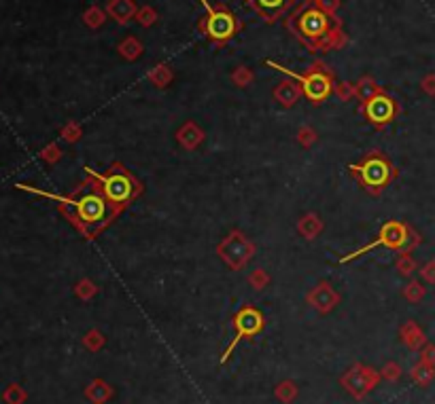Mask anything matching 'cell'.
<instances>
[{"label": "cell", "instance_id": "1", "mask_svg": "<svg viewBox=\"0 0 435 404\" xmlns=\"http://www.w3.org/2000/svg\"><path fill=\"white\" fill-rule=\"evenodd\" d=\"M19 189H26V191L36 193V195H43V197H49V199L58 201L60 208L70 216L72 224H75L87 239H93L115 220V216L122 214L107 199V195L100 189V182L96 180L89 171H87V180L83 185H79V189L75 193H70L68 197L36 191V189H30V187H23V185Z\"/></svg>", "mask_w": 435, "mask_h": 404}, {"label": "cell", "instance_id": "2", "mask_svg": "<svg viewBox=\"0 0 435 404\" xmlns=\"http://www.w3.org/2000/svg\"><path fill=\"white\" fill-rule=\"evenodd\" d=\"M285 26L295 34V38L304 47H308L310 54H319L327 51V36L335 28H342V21L335 15H329L319 9L314 5V0H306L304 7L287 17Z\"/></svg>", "mask_w": 435, "mask_h": 404}, {"label": "cell", "instance_id": "3", "mask_svg": "<svg viewBox=\"0 0 435 404\" xmlns=\"http://www.w3.org/2000/svg\"><path fill=\"white\" fill-rule=\"evenodd\" d=\"M419 243H421V235L412 229V226L405 224V222H399V220H389L380 226L378 237L374 241L361 246L359 250H353L350 254L340 259V263L355 261V259L368 254L370 250H376V248L395 250L397 254H410V252H412Z\"/></svg>", "mask_w": 435, "mask_h": 404}, {"label": "cell", "instance_id": "4", "mask_svg": "<svg viewBox=\"0 0 435 404\" xmlns=\"http://www.w3.org/2000/svg\"><path fill=\"white\" fill-rule=\"evenodd\" d=\"M270 68H276L278 72H282V74H287L289 79H293L298 85H300V89H302V95L308 99L310 104H314V106H319V104H323L325 99L333 93V87H335V83H333V72H331V68L327 66V64H321V62H314L310 68H306V72H302V74H298V72H293V70H289V68H285V66H280V64H276V62H265Z\"/></svg>", "mask_w": 435, "mask_h": 404}, {"label": "cell", "instance_id": "5", "mask_svg": "<svg viewBox=\"0 0 435 404\" xmlns=\"http://www.w3.org/2000/svg\"><path fill=\"white\" fill-rule=\"evenodd\" d=\"M85 169L100 182L102 193L107 195V199L119 212H124L132 204V201L142 193V185L134 178V176L122 163H113L107 174H98L91 167H85Z\"/></svg>", "mask_w": 435, "mask_h": 404}, {"label": "cell", "instance_id": "6", "mask_svg": "<svg viewBox=\"0 0 435 404\" xmlns=\"http://www.w3.org/2000/svg\"><path fill=\"white\" fill-rule=\"evenodd\" d=\"M348 169L355 176V180H359V185L370 195H380L397 176L395 165L386 159L380 150H370L364 159L359 163H353Z\"/></svg>", "mask_w": 435, "mask_h": 404}, {"label": "cell", "instance_id": "7", "mask_svg": "<svg viewBox=\"0 0 435 404\" xmlns=\"http://www.w3.org/2000/svg\"><path fill=\"white\" fill-rule=\"evenodd\" d=\"M200 5L206 11L204 17L200 19V30L214 45L223 47L227 40H232L240 30H243V21H240L225 5H210L208 0H200Z\"/></svg>", "mask_w": 435, "mask_h": 404}, {"label": "cell", "instance_id": "8", "mask_svg": "<svg viewBox=\"0 0 435 404\" xmlns=\"http://www.w3.org/2000/svg\"><path fill=\"white\" fill-rule=\"evenodd\" d=\"M216 254H219L234 271L243 269L247 261L255 254V243H251L240 231H232L219 246H216Z\"/></svg>", "mask_w": 435, "mask_h": 404}, {"label": "cell", "instance_id": "9", "mask_svg": "<svg viewBox=\"0 0 435 404\" xmlns=\"http://www.w3.org/2000/svg\"><path fill=\"white\" fill-rule=\"evenodd\" d=\"M399 112H401V106L397 104V99H393L386 91H380L378 95H374L370 99V102L361 104V115H364L378 130L393 123Z\"/></svg>", "mask_w": 435, "mask_h": 404}, {"label": "cell", "instance_id": "10", "mask_svg": "<svg viewBox=\"0 0 435 404\" xmlns=\"http://www.w3.org/2000/svg\"><path fill=\"white\" fill-rule=\"evenodd\" d=\"M234 328H236V337L230 343V347L223 353V362L230 358V353L234 351V347L247 339V337H255L257 333H261L263 328V316L255 309V307H243L236 316H234Z\"/></svg>", "mask_w": 435, "mask_h": 404}, {"label": "cell", "instance_id": "11", "mask_svg": "<svg viewBox=\"0 0 435 404\" xmlns=\"http://www.w3.org/2000/svg\"><path fill=\"white\" fill-rule=\"evenodd\" d=\"M298 0H245V5L251 7L265 23L278 21Z\"/></svg>", "mask_w": 435, "mask_h": 404}, {"label": "cell", "instance_id": "12", "mask_svg": "<svg viewBox=\"0 0 435 404\" xmlns=\"http://www.w3.org/2000/svg\"><path fill=\"white\" fill-rule=\"evenodd\" d=\"M308 302L314 309H319L321 313H327L337 305V302H340V294H335V290L331 288L329 282H321L308 294Z\"/></svg>", "mask_w": 435, "mask_h": 404}, {"label": "cell", "instance_id": "13", "mask_svg": "<svg viewBox=\"0 0 435 404\" xmlns=\"http://www.w3.org/2000/svg\"><path fill=\"white\" fill-rule=\"evenodd\" d=\"M109 17H113L119 26H128V23L136 17L138 9L134 5V0H111L107 7Z\"/></svg>", "mask_w": 435, "mask_h": 404}, {"label": "cell", "instance_id": "14", "mask_svg": "<svg viewBox=\"0 0 435 404\" xmlns=\"http://www.w3.org/2000/svg\"><path fill=\"white\" fill-rule=\"evenodd\" d=\"M274 97H276V102H280L285 108H291V106L298 104V99L302 97V89H300V85H298L293 79H289V77H287L282 83L276 85Z\"/></svg>", "mask_w": 435, "mask_h": 404}, {"label": "cell", "instance_id": "15", "mask_svg": "<svg viewBox=\"0 0 435 404\" xmlns=\"http://www.w3.org/2000/svg\"><path fill=\"white\" fill-rule=\"evenodd\" d=\"M346 379H353V383L348 381L346 385L350 388V392H353L355 396H364V394L376 383V375H374V370H372V372H370V370H364V372H361V368H357V370H350V375H348Z\"/></svg>", "mask_w": 435, "mask_h": 404}, {"label": "cell", "instance_id": "16", "mask_svg": "<svg viewBox=\"0 0 435 404\" xmlns=\"http://www.w3.org/2000/svg\"><path fill=\"white\" fill-rule=\"evenodd\" d=\"M177 140H179V144H181L183 148L193 150V148H196V146L204 140V132L198 128L196 123H185L183 128L177 132Z\"/></svg>", "mask_w": 435, "mask_h": 404}, {"label": "cell", "instance_id": "17", "mask_svg": "<svg viewBox=\"0 0 435 404\" xmlns=\"http://www.w3.org/2000/svg\"><path fill=\"white\" fill-rule=\"evenodd\" d=\"M355 89H357V97L361 99V104H366V102H370V99L374 97V95H378L380 91H384L372 77H364V79H359V83L355 85Z\"/></svg>", "mask_w": 435, "mask_h": 404}, {"label": "cell", "instance_id": "18", "mask_svg": "<svg viewBox=\"0 0 435 404\" xmlns=\"http://www.w3.org/2000/svg\"><path fill=\"white\" fill-rule=\"evenodd\" d=\"M298 231L306 237V239H314L321 231H323V222L317 218V214H306L300 222H298Z\"/></svg>", "mask_w": 435, "mask_h": 404}, {"label": "cell", "instance_id": "19", "mask_svg": "<svg viewBox=\"0 0 435 404\" xmlns=\"http://www.w3.org/2000/svg\"><path fill=\"white\" fill-rule=\"evenodd\" d=\"M117 51L122 54V58L124 60H128V62H134V60H138L140 56H142V43L138 40V38H134V36H128V38H124L122 43H119V47H117Z\"/></svg>", "mask_w": 435, "mask_h": 404}, {"label": "cell", "instance_id": "20", "mask_svg": "<svg viewBox=\"0 0 435 404\" xmlns=\"http://www.w3.org/2000/svg\"><path fill=\"white\" fill-rule=\"evenodd\" d=\"M401 335H403V341H405L410 347H412V349H416V347H421V345L425 343V335H423V331H421V328H419L414 322H408V324L403 326Z\"/></svg>", "mask_w": 435, "mask_h": 404}, {"label": "cell", "instance_id": "21", "mask_svg": "<svg viewBox=\"0 0 435 404\" xmlns=\"http://www.w3.org/2000/svg\"><path fill=\"white\" fill-rule=\"evenodd\" d=\"M149 81H151L155 87H166L168 83L172 81V70H170V66L157 64V66L149 72Z\"/></svg>", "mask_w": 435, "mask_h": 404}, {"label": "cell", "instance_id": "22", "mask_svg": "<svg viewBox=\"0 0 435 404\" xmlns=\"http://www.w3.org/2000/svg\"><path fill=\"white\" fill-rule=\"evenodd\" d=\"M83 21H85V26H89V28H100L102 23L107 21V13L100 9V7H89L85 13H83Z\"/></svg>", "mask_w": 435, "mask_h": 404}, {"label": "cell", "instance_id": "23", "mask_svg": "<svg viewBox=\"0 0 435 404\" xmlns=\"http://www.w3.org/2000/svg\"><path fill=\"white\" fill-rule=\"evenodd\" d=\"M255 79V74L247 68V66H240V68H236V72L232 74V81L238 85V87H247V85H251V81Z\"/></svg>", "mask_w": 435, "mask_h": 404}, {"label": "cell", "instance_id": "24", "mask_svg": "<svg viewBox=\"0 0 435 404\" xmlns=\"http://www.w3.org/2000/svg\"><path fill=\"white\" fill-rule=\"evenodd\" d=\"M136 21L140 23V26L149 28V26H153V23L157 21V11L151 9V7H142V9H138V13H136Z\"/></svg>", "mask_w": 435, "mask_h": 404}, {"label": "cell", "instance_id": "25", "mask_svg": "<svg viewBox=\"0 0 435 404\" xmlns=\"http://www.w3.org/2000/svg\"><path fill=\"white\" fill-rule=\"evenodd\" d=\"M403 296H405L408 300H412V302L423 300V296H425V288H423V284H421V282H416V280H412V282H410V284L405 286Z\"/></svg>", "mask_w": 435, "mask_h": 404}, {"label": "cell", "instance_id": "26", "mask_svg": "<svg viewBox=\"0 0 435 404\" xmlns=\"http://www.w3.org/2000/svg\"><path fill=\"white\" fill-rule=\"evenodd\" d=\"M412 377L416 379L419 383H423V385H427L431 379H433V366H429V364H425V362H421L414 370H412Z\"/></svg>", "mask_w": 435, "mask_h": 404}, {"label": "cell", "instance_id": "27", "mask_svg": "<svg viewBox=\"0 0 435 404\" xmlns=\"http://www.w3.org/2000/svg\"><path fill=\"white\" fill-rule=\"evenodd\" d=\"M268 282H270V275L265 273L263 269H255V271L251 273V277H249V284H251L253 288H257V290H263L265 286H268Z\"/></svg>", "mask_w": 435, "mask_h": 404}, {"label": "cell", "instance_id": "28", "mask_svg": "<svg viewBox=\"0 0 435 404\" xmlns=\"http://www.w3.org/2000/svg\"><path fill=\"white\" fill-rule=\"evenodd\" d=\"M397 271H399L401 275H412V273L416 271V263H414V259L410 257V254H401V257H399V261H397Z\"/></svg>", "mask_w": 435, "mask_h": 404}, {"label": "cell", "instance_id": "29", "mask_svg": "<svg viewBox=\"0 0 435 404\" xmlns=\"http://www.w3.org/2000/svg\"><path fill=\"white\" fill-rule=\"evenodd\" d=\"M333 91H335L337 97L342 99V102H348L350 97L357 95V89H355L353 83H340V85H335V87H333Z\"/></svg>", "mask_w": 435, "mask_h": 404}, {"label": "cell", "instance_id": "30", "mask_svg": "<svg viewBox=\"0 0 435 404\" xmlns=\"http://www.w3.org/2000/svg\"><path fill=\"white\" fill-rule=\"evenodd\" d=\"M5 400L9 404H21L23 400H26V394H23V390L19 385H11L7 392H5Z\"/></svg>", "mask_w": 435, "mask_h": 404}, {"label": "cell", "instance_id": "31", "mask_svg": "<svg viewBox=\"0 0 435 404\" xmlns=\"http://www.w3.org/2000/svg\"><path fill=\"white\" fill-rule=\"evenodd\" d=\"M298 140H300V144L302 146H312L314 142H317V132H314L312 128H302L300 130V134H298Z\"/></svg>", "mask_w": 435, "mask_h": 404}, {"label": "cell", "instance_id": "32", "mask_svg": "<svg viewBox=\"0 0 435 404\" xmlns=\"http://www.w3.org/2000/svg\"><path fill=\"white\" fill-rule=\"evenodd\" d=\"M314 5L329 15H335V11L340 9V0H314Z\"/></svg>", "mask_w": 435, "mask_h": 404}, {"label": "cell", "instance_id": "33", "mask_svg": "<svg viewBox=\"0 0 435 404\" xmlns=\"http://www.w3.org/2000/svg\"><path fill=\"white\" fill-rule=\"evenodd\" d=\"M96 290H98V288H96L89 280H83V282H79V284H77V294H79L81 298H89V296H93V294H96Z\"/></svg>", "mask_w": 435, "mask_h": 404}, {"label": "cell", "instance_id": "34", "mask_svg": "<svg viewBox=\"0 0 435 404\" xmlns=\"http://www.w3.org/2000/svg\"><path fill=\"white\" fill-rule=\"evenodd\" d=\"M62 136H64L68 142H77V140H79V136H81V128H79L77 123H70L68 128H64V130H62Z\"/></svg>", "mask_w": 435, "mask_h": 404}, {"label": "cell", "instance_id": "35", "mask_svg": "<svg viewBox=\"0 0 435 404\" xmlns=\"http://www.w3.org/2000/svg\"><path fill=\"white\" fill-rule=\"evenodd\" d=\"M421 275H423V280H427L429 284H435V261L427 263V265L423 267Z\"/></svg>", "mask_w": 435, "mask_h": 404}, {"label": "cell", "instance_id": "36", "mask_svg": "<svg viewBox=\"0 0 435 404\" xmlns=\"http://www.w3.org/2000/svg\"><path fill=\"white\" fill-rule=\"evenodd\" d=\"M421 87H423V91H427L429 95H435V74H429V77H425L423 83H421Z\"/></svg>", "mask_w": 435, "mask_h": 404}, {"label": "cell", "instance_id": "37", "mask_svg": "<svg viewBox=\"0 0 435 404\" xmlns=\"http://www.w3.org/2000/svg\"><path fill=\"white\" fill-rule=\"evenodd\" d=\"M423 362H425V364H429V366H433V364H435V347H433V345H429V347L423 351Z\"/></svg>", "mask_w": 435, "mask_h": 404}, {"label": "cell", "instance_id": "38", "mask_svg": "<svg viewBox=\"0 0 435 404\" xmlns=\"http://www.w3.org/2000/svg\"><path fill=\"white\" fill-rule=\"evenodd\" d=\"M43 157H45V159H49V161L60 159V148H58V146H49V148H45Z\"/></svg>", "mask_w": 435, "mask_h": 404}, {"label": "cell", "instance_id": "39", "mask_svg": "<svg viewBox=\"0 0 435 404\" xmlns=\"http://www.w3.org/2000/svg\"><path fill=\"white\" fill-rule=\"evenodd\" d=\"M384 372H386V377H391V379L399 377V368H397V366H386Z\"/></svg>", "mask_w": 435, "mask_h": 404}]
</instances>
